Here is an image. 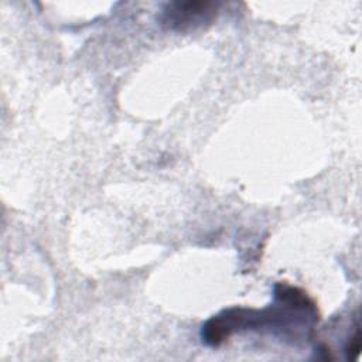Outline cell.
I'll return each instance as SVG.
<instances>
[{"instance_id": "cell-1", "label": "cell", "mask_w": 362, "mask_h": 362, "mask_svg": "<svg viewBox=\"0 0 362 362\" xmlns=\"http://www.w3.org/2000/svg\"><path fill=\"white\" fill-rule=\"evenodd\" d=\"M218 4L212 1H185L173 3L164 11L163 23L173 30H187L211 20Z\"/></svg>"}, {"instance_id": "cell-2", "label": "cell", "mask_w": 362, "mask_h": 362, "mask_svg": "<svg viewBox=\"0 0 362 362\" xmlns=\"http://www.w3.org/2000/svg\"><path fill=\"white\" fill-rule=\"evenodd\" d=\"M359 351H361V332L356 328L355 335L349 339L348 346H346V356H348V359H356L358 355H359Z\"/></svg>"}]
</instances>
